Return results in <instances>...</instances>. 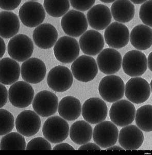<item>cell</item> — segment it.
I'll list each match as a JSON object with an SVG mask.
<instances>
[{"label": "cell", "instance_id": "6da1fadb", "mask_svg": "<svg viewBox=\"0 0 152 155\" xmlns=\"http://www.w3.org/2000/svg\"><path fill=\"white\" fill-rule=\"evenodd\" d=\"M69 125L66 120L58 116L50 117L44 123L42 134L47 141L52 143H61L69 134Z\"/></svg>", "mask_w": 152, "mask_h": 155}, {"label": "cell", "instance_id": "ffe728a7", "mask_svg": "<svg viewBox=\"0 0 152 155\" xmlns=\"http://www.w3.org/2000/svg\"><path fill=\"white\" fill-rule=\"evenodd\" d=\"M79 45L84 54L95 56L103 49L105 41L101 34L95 30H90L82 35L79 41Z\"/></svg>", "mask_w": 152, "mask_h": 155}, {"label": "cell", "instance_id": "d6a6232c", "mask_svg": "<svg viewBox=\"0 0 152 155\" xmlns=\"http://www.w3.org/2000/svg\"><path fill=\"white\" fill-rule=\"evenodd\" d=\"M14 117L5 109H0V136L11 132L14 128Z\"/></svg>", "mask_w": 152, "mask_h": 155}, {"label": "cell", "instance_id": "d6986e66", "mask_svg": "<svg viewBox=\"0 0 152 155\" xmlns=\"http://www.w3.org/2000/svg\"><path fill=\"white\" fill-rule=\"evenodd\" d=\"M100 71L106 74L118 72L122 66V58L119 51L112 48L102 50L96 59Z\"/></svg>", "mask_w": 152, "mask_h": 155}, {"label": "cell", "instance_id": "5bb4252c", "mask_svg": "<svg viewBox=\"0 0 152 155\" xmlns=\"http://www.w3.org/2000/svg\"><path fill=\"white\" fill-rule=\"evenodd\" d=\"M124 72L131 77L144 74L147 68V58L144 54L139 50H131L124 55L122 61Z\"/></svg>", "mask_w": 152, "mask_h": 155}, {"label": "cell", "instance_id": "484cf974", "mask_svg": "<svg viewBox=\"0 0 152 155\" xmlns=\"http://www.w3.org/2000/svg\"><path fill=\"white\" fill-rule=\"evenodd\" d=\"M82 107L81 102L79 99L68 96L60 101L57 110L62 118L69 121H73L80 116Z\"/></svg>", "mask_w": 152, "mask_h": 155}, {"label": "cell", "instance_id": "8992f818", "mask_svg": "<svg viewBox=\"0 0 152 155\" xmlns=\"http://www.w3.org/2000/svg\"><path fill=\"white\" fill-rule=\"evenodd\" d=\"M71 69L75 79L82 82L92 81L98 73V66L95 60L85 55L80 56L74 60Z\"/></svg>", "mask_w": 152, "mask_h": 155}, {"label": "cell", "instance_id": "f6af8a7d", "mask_svg": "<svg viewBox=\"0 0 152 155\" xmlns=\"http://www.w3.org/2000/svg\"><path fill=\"white\" fill-rule=\"evenodd\" d=\"M100 1L105 3H111L115 2L116 0H100Z\"/></svg>", "mask_w": 152, "mask_h": 155}, {"label": "cell", "instance_id": "8d00e7d4", "mask_svg": "<svg viewBox=\"0 0 152 155\" xmlns=\"http://www.w3.org/2000/svg\"><path fill=\"white\" fill-rule=\"evenodd\" d=\"M22 0H0V8L6 11H12L17 8Z\"/></svg>", "mask_w": 152, "mask_h": 155}, {"label": "cell", "instance_id": "4fadbf2b", "mask_svg": "<svg viewBox=\"0 0 152 155\" xmlns=\"http://www.w3.org/2000/svg\"><path fill=\"white\" fill-rule=\"evenodd\" d=\"M19 17L25 26L32 28L37 27L44 22L46 18V12L41 4L28 1L20 7Z\"/></svg>", "mask_w": 152, "mask_h": 155}, {"label": "cell", "instance_id": "4dcf8cb0", "mask_svg": "<svg viewBox=\"0 0 152 155\" xmlns=\"http://www.w3.org/2000/svg\"><path fill=\"white\" fill-rule=\"evenodd\" d=\"M152 106L147 104L139 107L135 114V121L139 128L145 132L152 131Z\"/></svg>", "mask_w": 152, "mask_h": 155}, {"label": "cell", "instance_id": "bcb514c9", "mask_svg": "<svg viewBox=\"0 0 152 155\" xmlns=\"http://www.w3.org/2000/svg\"><path fill=\"white\" fill-rule=\"evenodd\" d=\"M152 81H150V90H152Z\"/></svg>", "mask_w": 152, "mask_h": 155}, {"label": "cell", "instance_id": "e0dca14e", "mask_svg": "<svg viewBox=\"0 0 152 155\" xmlns=\"http://www.w3.org/2000/svg\"><path fill=\"white\" fill-rule=\"evenodd\" d=\"M104 38L110 48L121 49L125 47L129 42V30L122 23L114 22L105 28Z\"/></svg>", "mask_w": 152, "mask_h": 155}, {"label": "cell", "instance_id": "1f68e13d", "mask_svg": "<svg viewBox=\"0 0 152 155\" xmlns=\"http://www.w3.org/2000/svg\"><path fill=\"white\" fill-rule=\"evenodd\" d=\"M44 6L50 16L59 18L68 12L70 2L69 0H44Z\"/></svg>", "mask_w": 152, "mask_h": 155}, {"label": "cell", "instance_id": "f35d334b", "mask_svg": "<svg viewBox=\"0 0 152 155\" xmlns=\"http://www.w3.org/2000/svg\"><path fill=\"white\" fill-rule=\"evenodd\" d=\"M100 147L98 146V145L96 144L93 143H85L84 144L82 145V146H80L79 147L78 150H100Z\"/></svg>", "mask_w": 152, "mask_h": 155}, {"label": "cell", "instance_id": "f546056e", "mask_svg": "<svg viewBox=\"0 0 152 155\" xmlns=\"http://www.w3.org/2000/svg\"><path fill=\"white\" fill-rule=\"evenodd\" d=\"M26 143L24 137L19 132H9L2 137L1 150H25Z\"/></svg>", "mask_w": 152, "mask_h": 155}, {"label": "cell", "instance_id": "f1b7e54d", "mask_svg": "<svg viewBox=\"0 0 152 155\" xmlns=\"http://www.w3.org/2000/svg\"><path fill=\"white\" fill-rule=\"evenodd\" d=\"M70 139L74 143L82 145L89 142L93 136L92 128L85 120H78L72 124L69 130Z\"/></svg>", "mask_w": 152, "mask_h": 155}, {"label": "cell", "instance_id": "60d3db41", "mask_svg": "<svg viewBox=\"0 0 152 155\" xmlns=\"http://www.w3.org/2000/svg\"><path fill=\"white\" fill-rule=\"evenodd\" d=\"M6 45L5 42L3 39L0 36V58L3 57L5 53Z\"/></svg>", "mask_w": 152, "mask_h": 155}, {"label": "cell", "instance_id": "83f0119b", "mask_svg": "<svg viewBox=\"0 0 152 155\" xmlns=\"http://www.w3.org/2000/svg\"><path fill=\"white\" fill-rule=\"evenodd\" d=\"M110 12L115 21L128 23L134 17L135 6L129 0H116L111 6Z\"/></svg>", "mask_w": 152, "mask_h": 155}, {"label": "cell", "instance_id": "44dd1931", "mask_svg": "<svg viewBox=\"0 0 152 155\" xmlns=\"http://www.w3.org/2000/svg\"><path fill=\"white\" fill-rule=\"evenodd\" d=\"M144 135L140 129L131 125L124 126L118 136L119 143L124 150H137L144 143Z\"/></svg>", "mask_w": 152, "mask_h": 155}, {"label": "cell", "instance_id": "9a60e30c", "mask_svg": "<svg viewBox=\"0 0 152 155\" xmlns=\"http://www.w3.org/2000/svg\"><path fill=\"white\" fill-rule=\"evenodd\" d=\"M32 102L34 111L43 117H49L55 114L59 103L57 96L49 91L39 92L34 98Z\"/></svg>", "mask_w": 152, "mask_h": 155}, {"label": "cell", "instance_id": "ab89813d", "mask_svg": "<svg viewBox=\"0 0 152 155\" xmlns=\"http://www.w3.org/2000/svg\"><path fill=\"white\" fill-rule=\"evenodd\" d=\"M53 150H75V149L68 143H62L55 145Z\"/></svg>", "mask_w": 152, "mask_h": 155}, {"label": "cell", "instance_id": "277c9868", "mask_svg": "<svg viewBox=\"0 0 152 155\" xmlns=\"http://www.w3.org/2000/svg\"><path fill=\"white\" fill-rule=\"evenodd\" d=\"M33 52V42L26 35L18 34L9 41L8 53L16 61L24 62L32 56Z\"/></svg>", "mask_w": 152, "mask_h": 155}, {"label": "cell", "instance_id": "7dc6e473", "mask_svg": "<svg viewBox=\"0 0 152 155\" xmlns=\"http://www.w3.org/2000/svg\"><path fill=\"white\" fill-rule=\"evenodd\" d=\"M31 1H37V0H31Z\"/></svg>", "mask_w": 152, "mask_h": 155}, {"label": "cell", "instance_id": "7c38bea8", "mask_svg": "<svg viewBox=\"0 0 152 155\" xmlns=\"http://www.w3.org/2000/svg\"><path fill=\"white\" fill-rule=\"evenodd\" d=\"M84 120L91 124H97L103 122L108 114V107L101 98L92 97L85 101L82 107Z\"/></svg>", "mask_w": 152, "mask_h": 155}, {"label": "cell", "instance_id": "7a4b0ae2", "mask_svg": "<svg viewBox=\"0 0 152 155\" xmlns=\"http://www.w3.org/2000/svg\"><path fill=\"white\" fill-rule=\"evenodd\" d=\"M99 92L104 101L111 103L115 102L120 100L124 96V81L119 76H106L100 81Z\"/></svg>", "mask_w": 152, "mask_h": 155}, {"label": "cell", "instance_id": "8fae6325", "mask_svg": "<svg viewBox=\"0 0 152 155\" xmlns=\"http://www.w3.org/2000/svg\"><path fill=\"white\" fill-rule=\"evenodd\" d=\"M119 130L112 122L103 121L97 124L93 131L95 143L102 148H108L117 142Z\"/></svg>", "mask_w": 152, "mask_h": 155}, {"label": "cell", "instance_id": "836d02e7", "mask_svg": "<svg viewBox=\"0 0 152 155\" xmlns=\"http://www.w3.org/2000/svg\"><path fill=\"white\" fill-rule=\"evenodd\" d=\"M152 0L147 1L140 7L139 17L142 22L148 27H152Z\"/></svg>", "mask_w": 152, "mask_h": 155}, {"label": "cell", "instance_id": "3957f363", "mask_svg": "<svg viewBox=\"0 0 152 155\" xmlns=\"http://www.w3.org/2000/svg\"><path fill=\"white\" fill-rule=\"evenodd\" d=\"M61 28L65 33L71 37H78L87 30V19L80 11L71 10L63 15L61 20Z\"/></svg>", "mask_w": 152, "mask_h": 155}, {"label": "cell", "instance_id": "cb8c5ba5", "mask_svg": "<svg viewBox=\"0 0 152 155\" xmlns=\"http://www.w3.org/2000/svg\"><path fill=\"white\" fill-rule=\"evenodd\" d=\"M129 40L132 46L136 49H148L152 46V28L145 25H137L129 34Z\"/></svg>", "mask_w": 152, "mask_h": 155}, {"label": "cell", "instance_id": "e575fe53", "mask_svg": "<svg viewBox=\"0 0 152 155\" xmlns=\"http://www.w3.org/2000/svg\"><path fill=\"white\" fill-rule=\"evenodd\" d=\"M26 150H51L52 146L50 142L41 137H35L26 145Z\"/></svg>", "mask_w": 152, "mask_h": 155}, {"label": "cell", "instance_id": "5b68a950", "mask_svg": "<svg viewBox=\"0 0 152 155\" xmlns=\"http://www.w3.org/2000/svg\"><path fill=\"white\" fill-rule=\"evenodd\" d=\"M136 108L132 102L127 100H119L114 102L109 111L112 122L119 127L131 124L135 120Z\"/></svg>", "mask_w": 152, "mask_h": 155}, {"label": "cell", "instance_id": "b9f144b4", "mask_svg": "<svg viewBox=\"0 0 152 155\" xmlns=\"http://www.w3.org/2000/svg\"><path fill=\"white\" fill-rule=\"evenodd\" d=\"M152 52H150V54H149L148 58L147 59V66L149 67V69L150 70V71H152Z\"/></svg>", "mask_w": 152, "mask_h": 155}, {"label": "cell", "instance_id": "74e56055", "mask_svg": "<svg viewBox=\"0 0 152 155\" xmlns=\"http://www.w3.org/2000/svg\"><path fill=\"white\" fill-rule=\"evenodd\" d=\"M8 97V92L4 85L0 83V108L5 106Z\"/></svg>", "mask_w": 152, "mask_h": 155}, {"label": "cell", "instance_id": "9c48e42d", "mask_svg": "<svg viewBox=\"0 0 152 155\" xmlns=\"http://www.w3.org/2000/svg\"><path fill=\"white\" fill-rule=\"evenodd\" d=\"M152 90L148 82L142 78H132L125 85L124 94L131 102L141 104L147 101Z\"/></svg>", "mask_w": 152, "mask_h": 155}, {"label": "cell", "instance_id": "ba28073f", "mask_svg": "<svg viewBox=\"0 0 152 155\" xmlns=\"http://www.w3.org/2000/svg\"><path fill=\"white\" fill-rule=\"evenodd\" d=\"M54 54L56 59L65 64L72 63L79 57L80 48L79 42L71 36L60 37L54 47Z\"/></svg>", "mask_w": 152, "mask_h": 155}, {"label": "cell", "instance_id": "603a6c76", "mask_svg": "<svg viewBox=\"0 0 152 155\" xmlns=\"http://www.w3.org/2000/svg\"><path fill=\"white\" fill-rule=\"evenodd\" d=\"M87 18L90 27L101 31L104 30L110 25L112 15L108 7L103 4H98L89 9Z\"/></svg>", "mask_w": 152, "mask_h": 155}, {"label": "cell", "instance_id": "d590c367", "mask_svg": "<svg viewBox=\"0 0 152 155\" xmlns=\"http://www.w3.org/2000/svg\"><path fill=\"white\" fill-rule=\"evenodd\" d=\"M72 7L77 11L85 12L91 8L95 0H69Z\"/></svg>", "mask_w": 152, "mask_h": 155}, {"label": "cell", "instance_id": "4316f807", "mask_svg": "<svg viewBox=\"0 0 152 155\" xmlns=\"http://www.w3.org/2000/svg\"><path fill=\"white\" fill-rule=\"evenodd\" d=\"M20 23L17 15L8 11L0 12V36L4 38H12L19 31Z\"/></svg>", "mask_w": 152, "mask_h": 155}, {"label": "cell", "instance_id": "2e32d148", "mask_svg": "<svg viewBox=\"0 0 152 155\" xmlns=\"http://www.w3.org/2000/svg\"><path fill=\"white\" fill-rule=\"evenodd\" d=\"M41 122L39 115L32 110L21 112L16 118L15 125L18 132L26 137L37 134L41 127Z\"/></svg>", "mask_w": 152, "mask_h": 155}, {"label": "cell", "instance_id": "ee69618b", "mask_svg": "<svg viewBox=\"0 0 152 155\" xmlns=\"http://www.w3.org/2000/svg\"><path fill=\"white\" fill-rule=\"evenodd\" d=\"M131 2L136 4H141L146 2L147 0H129Z\"/></svg>", "mask_w": 152, "mask_h": 155}, {"label": "cell", "instance_id": "d4e9b609", "mask_svg": "<svg viewBox=\"0 0 152 155\" xmlns=\"http://www.w3.org/2000/svg\"><path fill=\"white\" fill-rule=\"evenodd\" d=\"M21 73L19 64L12 58H5L0 60V83L9 85L19 80Z\"/></svg>", "mask_w": 152, "mask_h": 155}, {"label": "cell", "instance_id": "7bdbcfd3", "mask_svg": "<svg viewBox=\"0 0 152 155\" xmlns=\"http://www.w3.org/2000/svg\"><path fill=\"white\" fill-rule=\"evenodd\" d=\"M107 150H124V149L122 147H120V146L114 145L113 146L108 147Z\"/></svg>", "mask_w": 152, "mask_h": 155}, {"label": "cell", "instance_id": "ac0fdd59", "mask_svg": "<svg viewBox=\"0 0 152 155\" xmlns=\"http://www.w3.org/2000/svg\"><path fill=\"white\" fill-rule=\"evenodd\" d=\"M46 74L47 68L45 64L36 58H28L21 65V77L27 83H40L44 80Z\"/></svg>", "mask_w": 152, "mask_h": 155}, {"label": "cell", "instance_id": "30bf717a", "mask_svg": "<svg viewBox=\"0 0 152 155\" xmlns=\"http://www.w3.org/2000/svg\"><path fill=\"white\" fill-rule=\"evenodd\" d=\"M73 82V76L68 67L58 65L50 71L47 83L50 88L56 92H64L70 89Z\"/></svg>", "mask_w": 152, "mask_h": 155}, {"label": "cell", "instance_id": "52a82bcc", "mask_svg": "<svg viewBox=\"0 0 152 155\" xmlns=\"http://www.w3.org/2000/svg\"><path fill=\"white\" fill-rule=\"evenodd\" d=\"M34 98V90L25 81H17L11 85L8 90L9 101L12 106L25 108L30 106Z\"/></svg>", "mask_w": 152, "mask_h": 155}, {"label": "cell", "instance_id": "7402d4cb", "mask_svg": "<svg viewBox=\"0 0 152 155\" xmlns=\"http://www.w3.org/2000/svg\"><path fill=\"white\" fill-rule=\"evenodd\" d=\"M58 36L56 28L50 23H44L37 26L33 34L35 44L42 49H48L54 46Z\"/></svg>", "mask_w": 152, "mask_h": 155}]
</instances>
